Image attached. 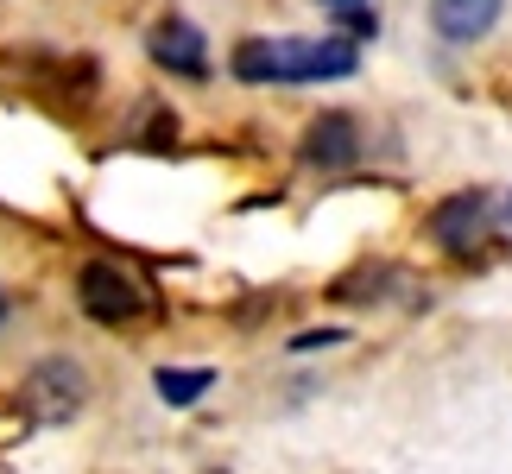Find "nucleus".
Segmentation results:
<instances>
[{
  "label": "nucleus",
  "instance_id": "f03ea898",
  "mask_svg": "<svg viewBox=\"0 0 512 474\" xmlns=\"http://www.w3.org/2000/svg\"><path fill=\"white\" fill-rule=\"evenodd\" d=\"M76 304H83V316H95V323L121 329V323H133V316L146 310V285L114 260H89L76 272Z\"/></svg>",
  "mask_w": 512,
  "mask_h": 474
},
{
  "label": "nucleus",
  "instance_id": "7ed1b4c3",
  "mask_svg": "<svg viewBox=\"0 0 512 474\" xmlns=\"http://www.w3.org/2000/svg\"><path fill=\"white\" fill-rule=\"evenodd\" d=\"M19 399H26V411L38 424H70L76 411H83V399H89V373L76 367L70 354H51V361H38L26 373Z\"/></svg>",
  "mask_w": 512,
  "mask_h": 474
},
{
  "label": "nucleus",
  "instance_id": "39448f33",
  "mask_svg": "<svg viewBox=\"0 0 512 474\" xmlns=\"http://www.w3.org/2000/svg\"><path fill=\"white\" fill-rule=\"evenodd\" d=\"M506 0H430V26H437V38H449V45H475V38H487L500 26Z\"/></svg>",
  "mask_w": 512,
  "mask_h": 474
},
{
  "label": "nucleus",
  "instance_id": "f257e3e1",
  "mask_svg": "<svg viewBox=\"0 0 512 474\" xmlns=\"http://www.w3.org/2000/svg\"><path fill=\"white\" fill-rule=\"evenodd\" d=\"M361 70V51L348 38H247L234 45V76L241 83H336Z\"/></svg>",
  "mask_w": 512,
  "mask_h": 474
},
{
  "label": "nucleus",
  "instance_id": "9b49d317",
  "mask_svg": "<svg viewBox=\"0 0 512 474\" xmlns=\"http://www.w3.org/2000/svg\"><path fill=\"white\" fill-rule=\"evenodd\" d=\"M506 222H512V196H506Z\"/></svg>",
  "mask_w": 512,
  "mask_h": 474
},
{
  "label": "nucleus",
  "instance_id": "423d86ee",
  "mask_svg": "<svg viewBox=\"0 0 512 474\" xmlns=\"http://www.w3.org/2000/svg\"><path fill=\"white\" fill-rule=\"evenodd\" d=\"M152 64L171 70V76H209V45H203V32H196L190 19H165V26L152 32Z\"/></svg>",
  "mask_w": 512,
  "mask_h": 474
},
{
  "label": "nucleus",
  "instance_id": "0eeeda50",
  "mask_svg": "<svg viewBox=\"0 0 512 474\" xmlns=\"http://www.w3.org/2000/svg\"><path fill=\"white\" fill-rule=\"evenodd\" d=\"M304 158L317 171H348L354 158H361V133H354L348 114H317L304 133Z\"/></svg>",
  "mask_w": 512,
  "mask_h": 474
},
{
  "label": "nucleus",
  "instance_id": "1a4fd4ad",
  "mask_svg": "<svg viewBox=\"0 0 512 474\" xmlns=\"http://www.w3.org/2000/svg\"><path fill=\"white\" fill-rule=\"evenodd\" d=\"M323 13H336V19H348V32H354V38L380 26V19H373V0H323Z\"/></svg>",
  "mask_w": 512,
  "mask_h": 474
},
{
  "label": "nucleus",
  "instance_id": "6e6552de",
  "mask_svg": "<svg viewBox=\"0 0 512 474\" xmlns=\"http://www.w3.org/2000/svg\"><path fill=\"white\" fill-rule=\"evenodd\" d=\"M209 386H215L209 367H165V373H159V399H165V405H196Z\"/></svg>",
  "mask_w": 512,
  "mask_h": 474
},
{
  "label": "nucleus",
  "instance_id": "20e7f679",
  "mask_svg": "<svg viewBox=\"0 0 512 474\" xmlns=\"http://www.w3.org/2000/svg\"><path fill=\"white\" fill-rule=\"evenodd\" d=\"M487 196L481 190H462V196H449V203L430 209V234H437V247L443 253H456V260H468L481 241H487Z\"/></svg>",
  "mask_w": 512,
  "mask_h": 474
},
{
  "label": "nucleus",
  "instance_id": "9d476101",
  "mask_svg": "<svg viewBox=\"0 0 512 474\" xmlns=\"http://www.w3.org/2000/svg\"><path fill=\"white\" fill-rule=\"evenodd\" d=\"M7 310H13V298H7V291H0V323H7Z\"/></svg>",
  "mask_w": 512,
  "mask_h": 474
}]
</instances>
